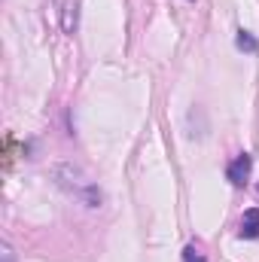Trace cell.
<instances>
[{
	"mask_svg": "<svg viewBox=\"0 0 259 262\" xmlns=\"http://www.w3.org/2000/svg\"><path fill=\"white\" fill-rule=\"evenodd\" d=\"M250 171H253V159H250L247 152H241V156H235V159L229 162L226 177H229L232 186H244V183L250 180Z\"/></svg>",
	"mask_w": 259,
	"mask_h": 262,
	"instance_id": "1",
	"label": "cell"
},
{
	"mask_svg": "<svg viewBox=\"0 0 259 262\" xmlns=\"http://www.w3.org/2000/svg\"><path fill=\"white\" fill-rule=\"evenodd\" d=\"M238 238H241V241H256L259 238V207L244 210V216H241V229H238Z\"/></svg>",
	"mask_w": 259,
	"mask_h": 262,
	"instance_id": "2",
	"label": "cell"
},
{
	"mask_svg": "<svg viewBox=\"0 0 259 262\" xmlns=\"http://www.w3.org/2000/svg\"><path fill=\"white\" fill-rule=\"evenodd\" d=\"M235 46H238L241 52H247V55H256V52H259V40L250 34V31H238V37H235Z\"/></svg>",
	"mask_w": 259,
	"mask_h": 262,
	"instance_id": "3",
	"label": "cell"
},
{
	"mask_svg": "<svg viewBox=\"0 0 259 262\" xmlns=\"http://www.w3.org/2000/svg\"><path fill=\"white\" fill-rule=\"evenodd\" d=\"M183 262H207V259H204V253H201L198 244H189V247L183 250Z\"/></svg>",
	"mask_w": 259,
	"mask_h": 262,
	"instance_id": "4",
	"label": "cell"
},
{
	"mask_svg": "<svg viewBox=\"0 0 259 262\" xmlns=\"http://www.w3.org/2000/svg\"><path fill=\"white\" fill-rule=\"evenodd\" d=\"M3 262H12V250L9 247H3Z\"/></svg>",
	"mask_w": 259,
	"mask_h": 262,
	"instance_id": "5",
	"label": "cell"
}]
</instances>
